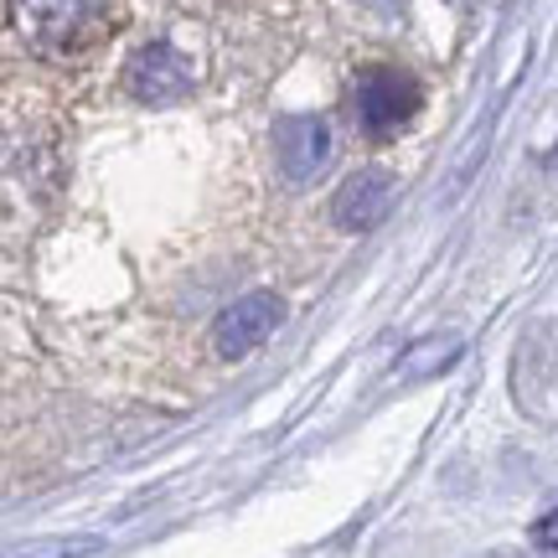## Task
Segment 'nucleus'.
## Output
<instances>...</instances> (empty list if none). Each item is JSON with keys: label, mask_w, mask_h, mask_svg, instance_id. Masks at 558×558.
Returning a JSON list of instances; mask_svg holds the SVG:
<instances>
[{"label": "nucleus", "mask_w": 558, "mask_h": 558, "mask_svg": "<svg viewBox=\"0 0 558 558\" xmlns=\"http://www.w3.org/2000/svg\"><path fill=\"white\" fill-rule=\"evenodd\" d=\"M424 88L414 73L403 68H362L357 73V120L367 124V135H393L418 114Z\"/></svg>", "instance_id": "f257e3e1"}, {"label": "nucleus", "mask_w": 558, "mask_h": 558, "mask_svg": "<svg viewBox=\"0 0 558 558\" xmlns=\"http://www.w3.org/2000/svg\"><path fill=\"white\" fill-rule=\"evenodd\" d=\"M279 316H284V300H279L275 290H248V295H239L218 316V326H213V352H218V357H248L279 326Z\"/></svg>", "instance_id": "f03ea898"}, {"label": "nucleus", "mask_w": 558, "mask_h": 558, "mask_svg": "<svg viewBox=\"0 0 558 558\" xmlns=\"http://www.w3.org/2000/svg\"><path fill=\"white\" fill-rule=\"evenodd\" d=\"M32 41H37L41 52H83V47H94L99 37L114 32V11L109 5H32Z\"/></svg>", "instance_id": "7ed1b4c3"}, {"label": "nucleus", "mask_w": 558, "mask_h": 558, "mask_svg": "<svg viewBox=\"0 0 558 558\" xmlns=\"http://www.w3.org/2000/svg\"><path fill=\"white\" fill-rule=\"evenodd\" d=\"M275 156L290 181H311L331 160V124L320 114H284L275 124Z\"/></svg>", "instance_id": "20e7f679"}, {"label": "nucleus", "mask_w": 558, "mask_h": 558, "mask_svg": "<svg viewBox=\"0 0 558 558\" xmlns=\"http://www.w3.org/2000/svg\"><path fill=\"white\" fill-rule=\"evenodd\" d=\"M186 88H192V68H186L177 47L156 41V47L130 58V94L140 104H177Z\"/></svg>", "instance_id": "39448f33"}, {"label": "nucleus", "mask_w": 558, "mask_h": 558, "mask_svg": "<svg viewBox=\"0 0 558 558\" xmlns=\"http://www.w3.org/2000/svg\"><path fill=\"white\" fill-rule=\"evenodd\" d=\"M388 207H393V177L388 171H357V177L341 181L337 202H331V218L347 233H367V228H378L388 218Z\"/></svg>", "instance_id": "423d86ee"}, {"label": "nucleus", "mask_w": 558, "mask_h": 558, "mask_svg": "<svg viewBox=\"0 0 558 558\" xmlns=\"http://www.w3.org/2000/svg\"><path fill=\"white\" fill-rule=\"evenodd\" d=\"M104 538L94 533H78V538H32V543H16V548H5V558H88L99 554Z\"/></svg>", "instance_id": "0eeeda50"}, {"label": "nucleus", "mask_w": 558, "mask_h": 558, "mask_svg": "<svg viewBox=\"0 0 558 558\" xmlns=\"http://www.w3.org/2000/svg\"><path fill=\"white\" fill-rule=\"evenodd\" d=\"M450 352H460V341L456 337H439V341H424V347H414V352H409V373H429V367H445V362H450Z\"/></svg>", "instance_id": "6e6552de"}, {"label": "nucleus", "mask_w": 558, "mask_h": 558, "mask_svg": "<svg viewBox=\"0 0 558 558\" xmlns=\"http://www.w3.org/2000/svg\"><path fill=\"white\" fill-rule=\"evenodd\" d=\"M533 543H538V548H548V554H558V507H554V512H543V518L533 522Z\"/></svg>", "instance_id": "1a4fd4ad"}, {"label": "nucleus", "mask_w": 558, "mask_h": 558, "mask_svg": "<svg viewBox=\"0 0 558 558\" xmlns=\"http://www.w3.org/2000/svg\"><path fill=\"white\" fill-rule=\"evenodd\" d=\"M548 166H554V171H558V150H554V156H548Z\"/></svg>", "instance_id": "9d476101"}]
</instances>
